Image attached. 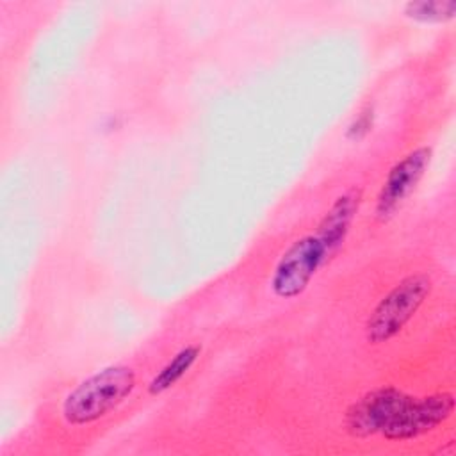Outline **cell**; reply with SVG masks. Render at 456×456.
Returning a JSON list of instances; mask_svg holds the SVG:
<instances>
[{"instance_id": "obj_9", "label": "cell", "mask_w": 456, "mask_h": 456, "mask_svg": "<svg viewBox=\"0 0 456 456\" xmlns=\"http://www.w3.org/2000/svg\"><path fill=\"white\" fill-rule=\"evenodd\" d=\"M454 7V2H410L406 16L420 21H438L444 16H452Z\"/></svg>"}, {"instance_id": "obj_1", "label": "cell", "mask_w": 456, "mask_h": 456, "mask_svg": "<svg viewBox=\"0 0 456 456\" xmlns=\"http://www.w3.org/2000/svg\"><path fill=\"white\" fill-rule=\"evenodd\" d=\"M134 387L135 374L132 369L123 365L103 369L84 379L66 395L62 417L73 426L91 424L123 403Z\"/></svg>"}, {"instance_id": "obj_3", "label": "cell", "mask_w": 456, "mask_h": 456, "mask_svg": "<svg viewBox=\"0 0 456 456\" xmlns=\"http://www.w3.org/2000/svg\"><path fill=\"white\" fill-rule=\"evenodd\" d=\"M330 256L326 244L317 233H308L294 240L274 265L271 278L274 296L281 299L299 296Z\"/></svg>"}, {"instance_id": "obj_8", "label": "cell", "mask_w": 456, "mask_h": 456, "mask_svg": "<svg viewBox=\"0 0 456 456\" xmlns=\"http://www.w3.org/2000/svg\"><path fill=\"white\" fill-rule=\"evenodd\" d=\"M200 353H201V347L196 344H189V346L182 347L180 351H176L166 362V365H162V369L151 378V381L148 385V394L160 395L166 390H169L171 387H175L194 365Z\"/></svg>"}, {"instance_id": "obj_7", "label": "cell", "mask_w": 456, "mask_h": 456, "mask_svg": "<svg viewBox=\"0 0 456 456\" xmlns=\"http://www.w3.org/2000/svg\"><path fill=\"white\" fill-rule=\"evenodd\" d=\"M358 205H360V192L356 189H349L331 203V207L321 219L315 233L322 239L331 256L344 244L349 226L354 219V214L358 212Z\"/></svg>"}, {"instance_id": "obj_2", "label": "cell", "mask_w": 456, "mask_h": 456, "mask_svg": "<svg viewBox=\"0 0 456 456\" xmlns=\"http://www.w3.org/2000/svg\"><path fill=\"white\" fill-rule=\"evenodd\" d=\"M431 289L424 273L410 274L395 283L372 308L365 322V337L370 344H383L394 338L419 312Z\"/></svg>"}, {"instance_id": "obj_10", "label": "cell", "mask_w": 456, "mask_h": 456, "mask_svg": "<svg viewBox=\"0 0 456 456\" xmlns=\"http://www.w3.org/2000/svg\"><path fill=\"white\" fill-rule=\"evenodd\" d=\"M372 126V110L370 109H365V110H362L360 114H358V118L353 121V125L349 126V135L353 137V139H360V137H363L367 132H369V128Z\"/></svg>"}, {"instance_id": "obj_6", "label": "cell", "mask_w": 456, "mask_h": 456, "mask_svg": "<svg viewBox=\"0 0 456 456\" xmlns=\"http://www.w3.org/2000/svg\"><path fill=\"white\" fill-rule=\"evenodd\" d=\"M406 395L394 387H383L363 395L347 411V428L354 435H370L383 431Z\"/></svg>"}, {"instance_id": "obj_4", "label": "cell", "mask_w": 456, "mask_h": 456, "mask_svg": "<svg viewBox=\"0 0 456 456\" xmlns=\"http://www.w3.org/2000/svg\"><path fill=\"white\" fill-rule=\"evenodd\" d=\"M429 159L431 150L428 146H419L408 151L390 167L376 196L374 212L379 221L390 219L397 212V208L403 207V203L410 198V194L415 191L417 183L424 176Z\"/></svg>"}, {"instance_id": "obj_5", "label": "cell", "mask_w": 456, "mask_h": 456, "mask_svg": "<svg viewBox=\"0 0 456 456\" xmlns=\"http://www.w3.org/2000/svg\"><path fill=\"white\" fill-rule=\"evenodd\" d=\"M452 408L454 401L451 394H433L422 399H411L406 395L381 433L388 440L413 438L438 426L452 413Z\"/></svg>"}]
</instances>
